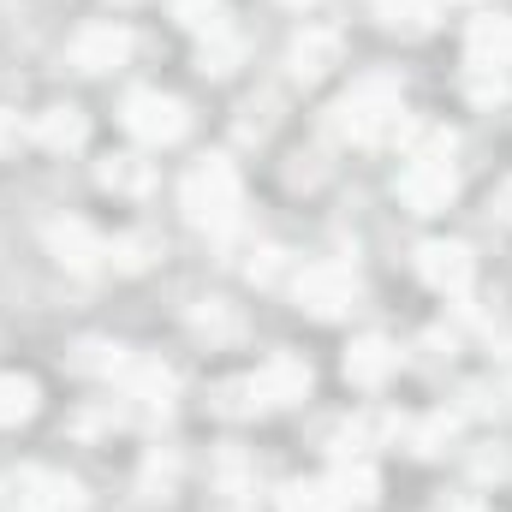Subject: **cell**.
Instances as JSON below:
<instances>
[{"label":"cell","mask_w":512,"mask_h":512,"mask_svg":"<svg viewBox=\"0 0 512 512\" xmlns=\"http://www.w3.org/2000/svg\"><path fill=\"white\" fill-rule=\"evenodd\" d=\"M280 512H340L334 483H292V489L280 495Z\"/></svg>","instance_id":"obj_21"},{"label":"cell","mask_w":512,"mask_h":512,"mask_svg":"<svg viewBox=\"0 0 512 512\" xmlns=\"http://www.w3.org/2000/svg\"><path fill=\"white\" fill-rule=\"evenodd\" d=\"M96 179H102L108 191H120V197H143V191L155 185L149 161H137V155H108V161L96 167Z\"/></svg>","instance_id":"obj_14"},{"label":"cell","mask_w":512,"mask_h":512,"mask_svg":"<svg viewBox=\"0 0 512 512\" xmlns=\"http://www.w3.org/2000/svg\"><path fill=\"white\" fill-rule=\"evenodd\" d=\"M286 66H292V78H304V84L328 78V72L340 66V36H334V30H304V36L286 48Z\"/></svg>","instance_id":"obj_10"},{"label":"cell","mask_w":512,"mask_h":512,"mask_svg":"<svg viewBox=\"0 0 512 512\" xmlns=\"http://www.w3.org/2000/svg\"><path fill=\"white\" fill-rule=\"evenodd\" d=\"M173 483H179V459H173V453H149V465H143V495H149V501H167Z\"/></svg>","instance_id":"obj_25"},{"label":"cell","mask_w":512,"mask_h":512,"mask_svg":"<svg viewBox=\"0 0 512 512\" xmlns=\"http://www.w3.org/2000/svg\"><path fill=\"white\" fill-rule=\"evenodd\" d=\"M239 60H245V42H239V36H227V30L203 36V54H197V66H203L209 78H227V72H239Z\"/></svg>","instance_id":"obj_19"},{"label":"cell","mask_w":512,"mask_h":512,"mask_svg":"<svg viewBox=\"0 0 512 512\" xmlns=\"http://www.w3.org/2000/svg\"><path fill=\"white\" fill-rule=\"evenodd\" d=\"M191 334H203V340H239V316L227 304H197L191 310Z\"/></svg>","instance_id":"obj_22"},{"label":"cell","mask_w":512,"mask_h":512,"mask_svg":"<svg viewBox=\"0 0 512 512\" xmlns=\"http://www.w3.org/2000/svg\"><path fill=\"white\" fill-rule=\"evenodd\" d=\"M36 417V382L30 376H0V429H18Z\"/></svg>","instance_id":"obj_17"},{"label":"cell","mask_w":512,"mask_h":512,"mask_svg":"<svg viewBox=\"0 0 512 512\" xmlns=\"http://www.w3.org/2000/svg\"><path fill=\"white\" fill-rule=\"evenodd\" d=\"M453 191H459V173H453L447 155H411V167L399 173V203H405L411 215H435V209H447Z\"/></svg>","instance_id":"obj_4"},{"label":"cell","mask_w":512,"mask_h":512,"mask_svg":"<svg viewBox=\"0 0 512 512\" xmlns=\"http://www.w3.org/2000/svg\"><path fill=\"white\" fill-rule=\"evenodd\" d=\"M393 370H399V346L382 340V334H370V340H358V346L346 352V376L358 387H382Z\"/></svg>","instance_id":"obj_12"},{"label":"cell","mask_w":512,"mask_h":512,"mask_svg":"<svg viewBox=\"0 0 512 512\" xmlns=\"http://www.w3.org/2000/svg\"><path fill=\"white\" fill-rule=\"evenodd\" d=\"M465 84H471V96H477V102H501V90H507L501 66H477V60H471V78H465Z\"/></svg>","instance_id":"obj_27"},{"label":"cell","mask_w":512,"mask_h":512,"mask_svg":"<svg viewBox=\"0 0 512 512\" xmlns=\"http://www.w3.org/2000/svg\"><path fill=\"white\" fill-rule=\"evenodd\" d=\"M84 489L66 471H24L18 477V512H78Z\"/></svg>","instance_id":"obj_8"},{"label":"cell","mask_w":512,"mask_h":512,"mask_svg":"<svg viewBox=\"0 0 512 512\" xmlns=\"http://www.w3.org/2000/svg\"><path fill=\"white\" fill-rule=\"evenodd\" d=\"M399 126H405V114H399V78L393 72H364L334 102V131H346L352 143H382Z\"/></svg>","instance_id":"obj_1"},{"label":"cell","mask_w":512,"mask_h":512,"mask_svg":"<svg viewBox=\"0 0 512 512\" xmlns=\"http://www.w3.org/2000/svg\"><path fill=\"white\" fill-rule=\"evenodd\" d=\"M376 489H382V483H376V471H370L364 459H352V465L334 471V501H340V507H376Z\"/></svg>","instance_id":"obj_15"},{"label":"cell","mask_w":512,"mask_h":512,"mask_svg":"<svg viewBox=\"0 0 512 512\" xmlns=\"http://www.w3.org/2000/svg\"><path fill=\"white\" fill-rule=\"evenodd\" d=\"M376 6V18L393 24V30H411V36H423L429 24H435V0H370Z\"/></svg>","instance_id":"obj_18"},{"label":"cell","mask_w":512,"mask_h":512,"mask_svg":"<svg viewBox=\"0 0 512 512\" xmlns=\"http://www.w3.org/2000/svg\"><path fill=\"white\" fill-rule=\"evenodd\" d=\"M417 274H423L435 292H465L471 274H477V262H471L465 245H423V251H417Z\"/></svg>","instance_id":"obj_9"},{"label":"cell","mask_w":512,"mask_h":512,"mask_svg":"<svg viewBox=\"0 0 512 512\" xmlns=\"http://www.w3.org/2000/svg\"><path fill=\"white\" fill-rule=\"evenodd\" d=\"M453 429H459V423H453L447 411H435V417H423V423H417V435H411V447H417V453H441V447L453 441Z\"/></svg>","instance_id":"obj_26"},{"label":"cell","mask_w":512,"mask_h":512,"mask_svg":"<svg viewBox=\"0 0 512 512\" xmlns=\"http://www.w3.org/2000/svg\"><path fill=\"white\" fill-rule=\"evenodd\" d=\"M120 6H131V0H120Z\"/></svg>","instance_id":"obj_35"},{"label":"cell","mask_w":512,"mask_h":512,"mask_svg":"<svg viewBox=\"0 0 512 512\" xmlns=\"http://www.w3.org/2000/svg\"><path fill=\"white\" fill-rule=\"evenodd\" d=\"M126 54H131V30L114 24V18L84 24V30L72 36V66H78V72H114V66H126Z\"/></svg>","instance_id":"obj_7"},{"label":"cell","mask_w":512,"mask_h":512,"mask_svg":"<svg viewBox=\"0 0 512 512\" xmlns=\"http://www.w3.org/2000/svg\"><path fill=\"white\" fill-rule=\"evenodd\" d=\"M108 256H114L120 268H149V262L161 256V239H155V233H120V239L108 245Z\"/></svg>","instance_id":"obj_23"},{"label":"cell","mask_w":512,"mask_h":512,"mask_svg":"<svg viewBox=\"0 0 512 512\" xmlns=\"http://www.w3.org/2000/svg\"><path fill=\"white\" fill-rule=\"evenodd\" d=\"M280 6H310V0H280Z\"/></svg>","instance_id":"obj_34"},{"label":"cell","mask_w":512,"mask_h":512,"mask_svg":"<svg viewBox=\"0 0 512 512\" xmlns=\"http://www.w3.org/2000/svg\"><path fill=\"white\" fill-rule=\"evenodd\" d=\"M36 137H42L48 149H78V143H84V114H78L72 102H60V108H48V114L36 120Z\"/></svg>","instance_id":"obj_16"},{"label":"cell","mask_w":512,"mask_h":512,"mask_svg":"<svg viewBox=\"0 0 512 512\" xmlns=\"http://www.w3.org/2000/svg\"><path fill=\"white\" fill-rule=\"evenodd\" d=\"M251 399L256 405H268V411H280V405H298L304 393H310V364L298 358V352H274L262 370H256L251 382Z\"/></svg>","instance_id":"obj_6"},{"label":"cell","mask_w":512,"mask_h":512,"mask_svg":"<svg viewBox=\"0 0 512 512\" xmlns=\"http://www.w3.org/2000/svg\"><path fill=\"white\" fill-rule=\"evenodd\" d=\"M245 477H251V465H245L239 453H227V459H221V489H227V495H239V483H245Z\"/></svg>","instance_id":"obj_29"},{"label":"cell","mask_w":512,"mask_h":512,"mask_svg":"<svg viewBox=\"0 0 512 512\" xmlns=\"http://www.w3.org/2000/svg\"><path fill=\"white\" fill-rule=\"evenodd\" d=\"M18 143V114H0V149H12Z\"/></svg>","instance_id":"obj_32"},{"label":"cell","mask_w":512,"mask_h":512,"mask_svg":"<svg viewBox=\"0 0 512 512\" xmlns=\"http://www.w3.org/2000/svg\"><path fill=\"white\" fill-rule=\"evenodd\" d=\"M292 292H298V310H310L316 322H334L358 304V274L346 262H310Z\"/></svg>","instance_id":"obj_3"},{"label":"cell","mask_w":512,"mask_h":512,"mask_svg":"<svg viewBox=\"0 0 512 512\" xmlns=\"http://www.w3.org/2000/svg\"><path fill=\"white\" fill-rule=\"evenodd\" d=\"M280 268H286V251H274V245L251 251V280H280Z\"/></svg>","instance_id":"obj_28"},{"label":"cell","mask_w":512,"mask_h":512,"mask_svg":"<svg viewBox=\"0 0 512 512\" xmlns=\"http://www.w3.org/2000/svg\"><path fill=\"white\" fill-rule=\"evenodd\" d=\"M185 126H191V114H185L179 96H161V90L126 96V131L131 137H143V143H179Z\"/></svg>","instance_id":"obj_5"},{"label":"cell","mask_w":512,"mask_h":512,"mask_svg":"<svg viewBox=\"0 0 512 512\" xmlns=\"http://www.w3.org/2000/svg\"><path fill=\"white\" fill-rule=\"evenodd\" d=\"M78 370H84V376H120V370H126V346L90 340V346H78Z\"/></svg>","instance_id":"obj_24"},{"label":"cell","mask_w":512,"mask_h":512,"mask_svg":"<svg viewBox=\"0 0 512 512\" xmlns=\"http://www.w3.org/2000/svg\"><path fill=\"white\" fill-rule=\"evenodd\" d=\"M239 197H245V185H239V167H233L227 155H203V161L185 173V185H179L185 221H191V227H209V233H221V227L239 215Z\"/></svg>","instance_id":"obj_2"},{"label":"cell","mask_w":512,"mask_h":512,"mask_svg":"<svg viewBox=\"0 0 512 512\" xmlns=\"http://www.w3.org/2000/svg\"><path fill=\"white\" fill-rule=\"evenodd\" d=\"M501 471H507V453H483L477 459V477H501Z\"/></svg>","instance_id":"obj_31"},{"label":"cell","mask_w":512,"mask_h":512,"mask_svg":"<svg viewBox=\"0 0 512 512\" xmlns=\"http://www.w3.org/2000/svg\"><path fill=\"white\" fill-rule=\"evenodd\" d=\"M495 209H501V221H512V179L501 185V197H495Z\"/></svg>","instance_id":"obj_33"},{"label":"cell","mask_w":512,"mask_h":512,"mask_svg":"<svg viewBox=\"0 0 512 512\" xmlns=\"http://www.w3.org/2000/svg\"><path fill=\"white\" fill-rule=\"evenodd\" d=\"M471 60L477 66H512V18L501 12H483V18H471Z\"/></svg>","instance_id":"obj_13"},{"label":"cell","mask_w":512,"mask_h":512,"mask_svg":"<svg viewBox=\"0 0 512 512\" xmlns=\"http://www.w3.org/2000/svg\"><path fill=\"white\" fill-rule=\"evenodd\" d=\"M48 245H54V256H60L72 274H96V262L108 256V245H102L84 221H54V227H48Z\"/></svg>","instance_id":"obj_11"},{"label":"cell","mask_w":512,"mask_h":512,"mask_svg":"<svg viewBox=\"0 0 512 512\" xmlns=\"http://www.w3.org/2000/svg\"><path fill=\"white\" fill-rule=\"evenodd\" d=\"M245 131H268L274 126V102H245V120H239Z\"/></svg>","instance_id":"obj_30"},{"label":"cell","mask_w":512,"mask_h":512,"mask_svg":"<svg viewBox=\"0 0 512 512\" xmlns=\"http://www.w3.org/2000/svg\"><path fill=\"white\" fill-rule=\"evenodd\" d=\"M173 18H179L185 30H197V36L227 30V6H221V0H173Z\"/></svg>","instance_id":"obj_20"}]
</instances>
